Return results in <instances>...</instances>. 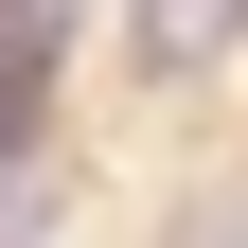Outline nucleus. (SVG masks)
Segmentation results:
<instances>
[{
  "instance_id": "nucleus-1",
  "label": "nucleus",
  "mask_w": 248,
  "mask_h": 248,
  "mask_svg": "<svg viewBox=\"0 0 248 248\" xmlns=\"http://www.w3.org/2000/svg\"><path fill=\"white\" fill-rule=\"evenodd\" d=\"M248 36V0H142V71H213Z\"/></svg>"
},
{
  "instance_id": "nucleus-2",
  "label": "nucleus",
  "mask_w": 248,
  "mask_h": 248,
  "mask_svg": "<svg viewBox=\"0 0 248 248\" xmlns=\"http://www.w3.org/2000/svg\"><path fill=\"white\" fill-rule=\"evenodd\" d=\"M177 248H248V213H195V231H177Z\"/></svg>"
}]
</instances>
